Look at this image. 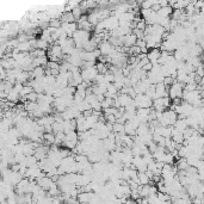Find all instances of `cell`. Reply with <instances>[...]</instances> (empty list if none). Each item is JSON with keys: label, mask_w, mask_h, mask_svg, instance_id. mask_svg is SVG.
<instances>
[{"label": "cell", "mask_w": 204, "mask_h": 204, "mask_svg": "<svg viewBox=\"0 0 204 204\" xmlns=\"http://www.w3.org/2000/svg\"><path fill=\"white\" fill-rule=\"evenodd\" d=\"M142 53V48L141 47H139L137 44H135V45H132V47H130V49H129V55H139V54H141Z\"/></svg>", "instance_id": "obj_8"}, {"label": "cell", "mask_w": 204, "mask_h": 204, "mask_svg": "<svg viewBox=\"0 0 204 204\" xmlns=\"http://www.w3.org/2000/svg\"><path fill=\"white\" fill-rule=\"evenodd\" d=\"M169 92V97L173 98H183V92H184V84L180 81L175 80L173 82V85L168 88Z\"/></svg>", "instance_id": "obj_1"}, {"label": "cell", "mask_w": 204, "mask_h": 204, "mask_svg": "<svg viewBox=\"0 0 204 204\" xmlns=\"http://www.w3.org/2000/svg\"><path fill=\"white\" fill-rule=\"evenodd\" d=\"M92 109L95 110V111H103V106H102V102H99L98 99L95 100V102H93L92 104Z\"/></svg>", "instance_id": "obj_15"}, {"label": "cell", "mask_w": 204, "mask_h": 204, "mask_svg": "<svg viewBox=\"0 0 204 204\" xmlns=\"http://www.w3.org/2000/svg\"><path fill=\"white\" fill-rule=\"evenodd\" d=\"M85 100H86L87 103H90V104H92L93 102H95V100H97V95H95V93L87 95H86V98H85Z\"/></svg>", "instance_id": "obj_16"}, {"label": "cell", "mask_w": 204, "mask_h": 204, "mask_svg": "<svg viewBox=\"0 0 204 204\" xmlns=\"http://www.w3.org/2000/svg\"><path fill=\"white\" fill-rule=\"evenodd\" d=\"M174 160H175L174 155L171 153V152H167L166 155H165L164 162H165V164H171V165H173V164H174Z\"/></svg>", "instance_id": "obj_10"}, {"label": "cell", "mask_w": 204, "mask_h": 204, "mask_svg": "<svg viewBox=\"0 0 204 204\" xmlns=\"http://www.w3.org/2000/svg\"><path fill=\"white\" fill-rule=\"evenodd\" d=\"M112 131H115L116 134H122V132H125V125H124L123 123L116 122V123H114Z\"/></svg>", "instance_id": "obj_7"}, {"label": "cell", "mask_w": 204, "mask_h": 204, "mask_svg": "<svg viewBox=\"0 0 204 204\" xmlns=\"http://www.w3.org/2000/svg\"><path fill=\"white\" fill-rule=\"evenodd\" d=\"M50 45H49V42L48 41H45L43 38H41V39H37V48H39V49H48Z\"/></svg>", "instance_id": "obj_9"}, {"label": "cell", "mask_w": 204, "mask_h": 204, "mask_svg": "<svg viewBox=\"0 0 204 204\" xmlns=\"http://www.w3.org/2000/svg\"><path fill=\"white\" fill-rule=\"evenodd\" d=\"M43 139H44V145L51 146L53 143H55V140H56V135H55L54 132H44Z\"/></svg>", "instance_id": "obj_3"}, {"label": "cell", "mask_w": 204, "mask_h": 204, "mask_svg": "<svg viewBox=\"0 0 204 204\" xmlns=\"http://www.w3.org/2000/svg\"><path fill=\"white\" fill-rule=\"evenodd\" d=\"M82 114H84V116H85V117L91 116V115H93V109L86 110V111H84V112H82Z\"/></svg>", "instance_id": "obj_19"}, {"label": "cell", "mask_w": 204, "mask_h": 204, "mask_svg": "<svg viewBox=\"0 0 204 204\" xmlns=\"http://www.w3.org/2000/svg\"><path fill=\"white\" fill-rule=\"evenodd\" d=\"M47 68H50V69H60V63H58V61H50V60H49V62H48V65H47Z\"/></svg>", "instance_id": "obj_14"}, {"label": "cell", "mask_w": 204, "mask_h": 204, "mask_svg": "<svg viewBox=\"0 0 204 204\" xmlns=\"http://www.w3.org/2000/svg\"><path fill=\"white\" fill-rule=\"evenodd\" d=\"M104 76H105V81H108V82H114L115 81V74L112 72H110V71H108L104 74Z\"/></svg>", "instance_id": "obj_12"}, {"label": "cell", "mask_w": 204, "mask_h": 204, "mask_svg": "<svg viewBox=\"0 0 204 204\" xmlns=\"http://www.w3.org/2000/svg\"><path fill=\"white\" fill-rule=\"evenodd\" d=\"M148 58H149V61L151 60H159V58L161 56V50L159 48H153V49H151V50L148 51Z\"/></svg>", "instance_id": "obj_5"}, {"label": "cell", "mask_w": 204, "mask_h": 204, "mask_svg": "<svg viewBox=\"0 0 204 204\" xmlns=\"http://www.w3.org/2000/svg\"><path fill=\"white\" fill-rule=\"evenodd\" d=\"M139 179H140V183L142 185H147V184H151L152 183V179L147 175L146 172H139Z\"/></svg>", "instance_id": "obj_6"}, {"label": "cell", "mask_w": 204, "mask_h": 204, "mask_svg": "<svg viewBox=\"0 0 204 204\" xmlns=\"http://www.w3.org/2000/svg\"><path fill=\"white\" fill-rule=\"evenodd\" d=\"M202 63H203V66H204V51H203V56H202Z\"/></svg>", "instance_id": "obj_20"}, {"label": "cell", "mask_w": 204, "mask_h": 204, "mask_svg": "<svg viewBox=\"0 0 204 204\" xmlns=\"http://www.w3.org/2000/svg\"><path fill=\"white\" fill-rule=\"evenodd\" d=\"M152 68H153V63H152L151 61L142 67V69H143V71H146V72H151V71H152Z\"/></svg>", "instance_id": "obj_17"}, {"label": "cell", "mask_w": 204, "mask_h": 204, "mask_svg": "<svg viewBox=\"0 0 204 204\" xmlns=\"http://www.w3.org/2000/svg\"><path fill=\"white\" fill-rule=\"evenodd\" d=\"M26 97H28V99H29L30 102H37V100H38V93H37L35 90H34L31 93H29Z\"/></svg>", "instance_id": "obj_13"}, {"label": "cell", "mask_w": 204, "mask_h": 204, "mask_svg": "<svg viewBox=\"0 0 204 204\" xmlns=\"http://www.w3.org/2000/svg\"><path fill=\"white\" fill-rule=\"evenodd\" d=\"M118 98H119V102H121V105L122 106H127L128 104H130L132 102V97L128 95V93H119L118 95Z\"/></svg>", "instance_id": "obj_4"}, {"label": "cell", "mask_w": 204, "mask_h": 204, "mask_svg": "<svg viewBox=\"0 0 204 204\" xmlns=\"http://www.w3.org/2000/svg\"><path fill=\"white\" fill-rule=\"evenodd\" d=\"M136 44H137L139 47H141V48H146L147 47V42L145 41V39H137Z\"/></svg>", "instance_id": "obj_18"}, {"label": "cell", "mask_w": 204, "mask_h": 204, "mask_svg": "<svg viewBox=\"0 0 204 204\" xmlns=\"http://www.w3.org/2000/svg\"><path fill=\"white\" fill-rule=\"evenodd\" d=\"M177 80L174 78H172L171 75H168V76H165V79H164V84L167 86V87H171L172 85H173V82Z\"/></svg>", "instance_id": "obj_11"}, {"label": "cell", "mask_w": 204, "mask_h": 204, "mask_svg": "<svg viewBox=\"0 0 204 204\" xmlns=\"http://www.w3.org/2000/svg\"><path fill=\"white\" fill-rule=\"evenodd\" d=\"M136 42H137V36L134 32L124 36V45H127V47H132L136 44Z\"/></svg>", "instance_id": "obj_2"}]
</instances>
